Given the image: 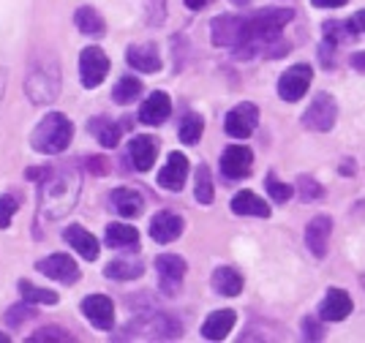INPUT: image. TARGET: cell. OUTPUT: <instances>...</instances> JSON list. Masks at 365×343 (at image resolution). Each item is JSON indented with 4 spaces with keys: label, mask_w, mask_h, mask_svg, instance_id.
I'll list each match as a JSON object with an SVG mask.
<instances>
[{
    "label": "cell",
    "mask_w": 365,
    "mask_h": 343,
    "mask_svg": "<svg viewBox=\"0 0 365 343\" xmlns=\"http://www.w3.org/2000/svg\"><path fill=\"white\" fill-rule=\"evenodd\" d=\"M351 63H354V68H357V71H363V52H357V55L351 58Z\"/></svg>",
    "instance_id": "cell-42"
},
{
    "label": "cell",
    "mask_w": 365,
    "mask_h": 343,
    "mask_svg": "<svg viewBox=\"0 0 365 343\" xmlns=\"http://www.w3.org/2000/svg\"><path fill=\"white\" fill-rule=\"evenodd\" d=\"M335 120H338V104L330 93H319L303 112V126L311 131H319V134L330 131Z\"/></svg>",
    "instance_id": "cell-4"
},
{
    "label": "cell",
    "mask_w": 365,
    "mask_h": 343,
    "mask_svg": "<svg viewBox=\"0 0 365 343\" xmlns=\"http://www.w3.org/2000/svg\"><path fill=\"white\" fill-rule=\"evenodd\" d=\"M125 63L134 68V71H142V74H158L161 71V55L153 44H137L125 49Z\"/></svg>",
    "instance_id": "cell-17"
},
{
    "label": "cell",
    "mask_w": 365,
    "mask_h": 343,
    "mask_svg": "<svg viewBox=\"0 0 365 343\" xmlns=\"http://www.w3.org/2000/svg\"><path fill=\"white\" fill-rule=\"evenodd\" d=\"M142 82H139L137 76H123V79H118V85H115V90H112V98H115V104H131V101H137L139 96H142Z\"/></svg>",
    "instance_id": "cell-29"
},
{
    "label": "cell",
    "mask_w": 365,
    "mask_h": 343,
    "mask_svg": "<svg viewBox=\"0 0 365 343\" xmlns=\"http://www.w3.org/2000/svg\"><path fill=\"white\" fill-rule=\"evenodd\" d=\"M232 213L235 215H254V218H270V205L262 202L254 191H240L232 199Z\"/></svg>",
    "instance_id": "cell-23"
},
{
    "label": "cell",
    "mask_w": 365,
    "mask_h": 343,
    "mask_svg": "<svg viewBox=\"0 0 365 343\" xmlns=\"http://www.w3.org/2000/svg\"><path fill=\"white\" fill-rule=\"evenodd\" d=\"M182 235V218L172 210H161L155 213L150 221V237L161 245H167L172 240H178Z\"/></svg>",
    "instance_id": "cell-15"
},
{
    "label": "cell",
    "mask_w": 365,
    "mask_h": 343,
    "mask_svg": "<svg viewBox=\"0 0 365 343\" xmlns=\"http://www.w3.org/2000/svg\"><path fill=\"white\" fill-rule=\"evenodd\" d=\"M74 22H76V28L82 30L85 36H93V39H101V36L107 33V22H104V16L98 14L93 6H82V9L74 14Z\"/></svg>",
    "instance_id": "cell-27"
},
{
    "label": "cell",
    "mask_w": 365,
    "mask_h": 343,
    "mask_svg": "<svg viewBox=\"0 0 365 343\" xmlns=\"http://www.w3.org/2000/svg\"><path fill=\"white\" fill-rule=\"evenodd\" d=\"M232 3H235V6H248L251 0H232Z\"/></svg>",
    "instance_id": "cell-43"
},
{
    "label": "cell",
    "mask_w": 365,
    "mask_h": 343,
    "mask_svg": "<svg viewBox=\"0 0 365 343\" xmlns=\"http://www.w3.org/2000/svg\"><path fill=\"white\" fill-rule=\"evenodd\" d=\"M19 210V202H16L11 194H3L0 196V229H9L11 226V218L14 213Z\"/></svg>",
    "instance_id": "cell-35"
},
{
    "label": "cell",
    "mask_w": 365,
    "mask_h": 343,
    "mask_svg": "<svg viewBox=\"0 0 365 343\" xmlns=\"http://www.w3.org/2000/svg\"><path fill=\"white\" fill-rule=\"evenodd\" d=\"M185 6H188L191 11H199V9H205V6H207V0H185Z\"/></svg>",
    "instance_id": "cell-41"
},
{
    "label": "cell",
    "mask_w": 365,
    "mask_h": 343,
    "mask_svg": "<svg viewBox=\"0 0 365 343\" xmlns=\"http://www.w3.org/2000/svg\"><path fill=\"white\" fill-rule=\"evenodd\" d=\"M351 314V297L344 289H327V295L319 305V316L324 322H344Z\"/></svg>",
    "instance_id": "cell-18"
},
{
    "label": "cell",
    "mask_w": 365,
    "mask_h": 343,
    "mask_svg": "<svg viewBox=\"0 0 365 343\" xmlns=\"http://www.w3.org/2000/svg\"><path fill=\"white\" fill-rule=\"evenodd\" d=\"M199 205H213V175H210V166L199 164L197 166V188H194Z\"/></svg>",
    "instance_id": "cell-32"
},
{
    "label": "cell",
    "mask_w": 365,
    "mask_h": 343,
    "mask_svg": "<svg viewBox=\"0 0 365 343\" xmlns=\"http://www.w3.org/2000/svg\"><path fill=\"white\" fill-rule=\"evenodd\" d=\"M264 188H267L270 199H273V202H281V205H284V202H289L292 194H294V188H292L289 183H281L273 172H270V175H267V180H264Z\"/></svg>",
    "instance_id": "cell-33"
},
{
    "label": "cell",
    "mask_w": 365,
    "mask_h": 343,
    "mask_svg": "<svg viewBox=\"0 0 365 343\" xmlns=\"http://www.w3.org/2000/svg\"><path fill=\"white\" fill-rule=\"evenodd\" d=\"M63 240L74 248L76 254L82 256V259H88V262H93V259H98V240L93 237L88 229H82L79 224H71L66 226V232H63Z\"/></svg>",
    "instance_id": "cell-20"
},
{
    "label": "cell",
    "mask_w": 365,
    "mask_h": 343,
    "mask_svg": "<svg viewBox=\"0 0 365 343\" xmlns=\"http://www.w3.org/2000/svg\"><path fill=\"white\" fill-rule=\"evenodd\" d=\"M333 235V218L330 215H317L311 224L305 226V245L311 248V254L322 259L327 256V242Z\"/></svg>",
    "instance_id": "cell-14"
},
{
    "label": "cell",
    "mask_w": 365,
    "mask_h": 343,
    "mask_svg": "<svg viewBox=\"0 0 365 343\" xmlns=\"http://www.w3.org/2000/svg\"><path fill=\"white\" fill-rule=\"evenodd\" d=\"M31 316H36V311H33L31 302H25V305H14V308H9L6 311V322L11 324V327H19L22 322H28Z\"/></svg>",
    "instance_id": "cell-36"
},
{
    "label": "cell",
    "mask_w": 365,
    "mask_h": 343,
    "mask_svg": "<svg viewBox=\"0 0 365 343\" xmlns=\"http://www.w3.org/2000/svg\"><path fill=\"white\" fill-rule=\"evenodd\" d=\"M11 341V338H9V335H0V343H9Z\"/></svg>",
    "instance_id": "cell-44"
},
{
    "label": "cell",
    "mask_w": 365,
    "mask_h": 343,
    "mask_svg": "<svg viewBox=\"0 0 365 343\" xmlns=\"http://www.w3.org/2000/svg\"><path fill=\"white\" fill-rule=\"evenodd\" d=\"M202 131H205V120H202V115H197V112H188V115L180 120V128H178L182 145H197L199 139H202Z\"/></svg>",
    "instance_id": "cell-30"
},
{
    "label": "cell",
    "mask_w": 365,
    "mask_h": 343,
    "mask_svg": "<svg viewBox=\"0 0 365 343\" xmlns=\"http://www.w3.org/2000/svg\"><path fill=\"white\" fill-rule=\"evenodd\" d=\"M158 155V142L153 136H134L128 145V158L137 172H150Z\"/></svg>",
    "instance_id": "cell-19"
},
{
    "label": "cell",
    "mask_w": 365,
    "mask_h": 343,
    "mask_svg": "<svg viewBox=\"0 0 365 343\" xmlns=\"http://www.w3.org/2000/svg\"><path fill=\"white\" fill-rule=\"evenodd\" d=\"M123 332H145V338H180V324L172 319V316H142L134 324L123 329Z\"/></svg>",
    "instance_id": "cell-8"
},
{
    "label": "cell",
    "mask_w": 365,
    "mask_h": 343,
    "mask_svg": "<svg viewBox=\"0 0 365 343\" xmlns=\"http://www.w3.org/2000/svg\"><path fill=\"white\" fill-rule=\"evenodd\" d=\"M36 267H38V272H44L46 278H52V281H58V284H76V281H79V267H76L74 259L66 254L46 256Z\"/></svg>",
    "instance_id": "cell-10"
},
{
    "label": "cell",
    "mask_w": 365,
    "mask_h": 343,
    "mask_svg": "<svg viewBox=\"0 0 365 343\" xmlns=\"http://www.w3.org/2000/svg\"><path fill=\"white\" fill-rule=\"evenodd\" d=\"M109 202H112V208L118 210L123 218H137L139 213L145 210V196L134 191V188H115L109 194Z\"/></svg>",
    "instance_id": "cell-22"
},
{
    "label": "cell",
    "mask_w": 365,
    "mask_h": 343,
    "mask_svg": "<svg viewBox=\"0 0 365 343\" xmlns=\"http://www.w3.org/2000/svg\"><path fill=\"white\" fill-rule=\"evenodd\" d=\"M82 314L96 329H112L115 324V305L104 295H91L82 300Z\"/></svg>",
    "instance_id": "cell-12"
},
{
    "label": "cell",
    "mask_w": 365,
    "mask_h": 343,
    "mask_svg": "<svg viewBox=\"0 0 365 343\" xmlns=\"http://www.w3.org/2000/svg\"><path fill=\"white\" fill-rule=\"evenodd\" d=\"M317 9H341V6H346L349 0H311Z\"/></svg>",
    "instance_id": "cell-40"
},
{
    "label": "cell",
    "mask_w": 365,
    "mask_h": 343,
    "mask_svg": "<svg viewBox=\"0 0 365 343\" xmlns=\"http://www.w3.org/2000/svg\"><path fill=\"white\" fill-rule=\"evenodd\" d=\"M109 74V58L101 46H88L79 55V79L88 90L98 88Z\"/></svg>",
    "instance_id": "cell-5"
},
{
    "label": "cell",
    "mask_w": 365,
    "mask_h": 343,
    "mask_svg": "<svg viewBox=\"0 0 365 343\" xmlns=\"http://www.w3.org/2000/svg\"><path fill=\"white\" fill-rule=\"evenodd\" d=\"M169 115H172V101L164 90H155L153 96L145 98V104L139 106V120L145 126H161L169 120Z\"/></svg>",
    "instance_id": "cell-16"
},
{
    "label": "cell",
    "mask_w": 365,
    "mask_h": 343,
    "mask_svg": "<svg viewBox=\"0 0 365 343\" xmlns=\"http://www.w3.org/2000/svg\"><path fill=\"white\" fill-rule=\"evenodd\" d=\"M145 9H148V22L158 28L167 16V0H145Z\"/></svg>",
    "instance_id": "cell-38"
},
{
    "label": "cell",
    "mask_w": 365,
    "mask_h": 343,
    "mask_svg": "<svg viewBox=\"0 0 365 343\" xmlns=\"http://www.w3.org/2000/svg\"><path fill=\"white\" fill-rule=\"evenodd\" d=\"M71 139H74V123L66 118L63 112H49L33 128L31 145L36 153L58 155V153H63V150L71 145Z\"/></svg>",
    "instance_id": "cell-3"
},
{
    "label": "cell",
    "mask_w": 365,
    "mask_h": 343,
    "mask_svg": "<svg viewBox=\"0 0 365 343\" xmlns=\"http://www.w3.org/2000/svg\"><path fill=\"white\" fill-rule=\"evenodd\" d=\"M107 245L118 251H139V232L128 224H109Z\"/></svg>",
    "instance_id": "cell-25"
},
{
    "label": "cell",
    "mask_w": 365,
    "mask_h": 343,
    "mask_svg": "<svg viewBox=\"0 0 365 343\" xmlns=\"http://www.w3.org/2000/svg\"><path fill=\"white\" fill-rule=\"evenodd\" d=\"M297 191H300V196H303V202H317V199H322L324 196V188H322L319 183L314 178H297Z\"/></svg>",
    "instance_id": "cell-34"
},
{
    "label": "cell",
    "mask_w": 365,
    "mask_h": 343,
    "mask_svg": "<svg viewBox=\"0 0 365 343\" xmlns=\"http://www.w3.org/2000/svg\"><path fill=\"white\" fill-rule=\"evenodd\" d=\"M82 191V175L74 166L66 169H49L41 178L38 191V218L44 221H61L76 208V199Z\"/></svg>",
    "instance_id": "cell-1"
},
{
    "label": "cell",
    "mask_w": 365,
    "mask_h": 343,
    "mask_svg": "<svg viewBox=\"0 0 365 343\" xmlns=\"http://www.w3.org/2000/svg\"><path fill=\"white\" fill-rule=\"evenodd\" d=\"M107 278H115V281H134L145 272V265L142 262H131V259H115L107 265Z\"/></svg>",
    "instance_id": "cell-28"
},
{
    "label": "cell",
    "mask_w": 365,
    "mask_h": 343,
    "mask_svg": "<svg viewBox=\"0 0 365 343\" xmlns=\"http://www.w3.org/2000/svg\"><path fill=\"white\" fill-rule=\"evenodd\" d=\"M257 126H259V109L251 101H243V104L235 106L227 115V123H224L227 134L235 136V139H248V136L257 131Z\"/></svg>",
    "instance_id": "cell-7"
},
{
    "label": "cell",
    "mask_w": 365,
    "mask_h": 343,
    "mask_svg": "<svg viewBox=\"0 0 365 343\" xmlns=\"http://www.w3.org/2000/svg\"><path fill=\"white\" fill-rule=\"evenodd\" d=\"M303 338H308V341H322L324 338V329L317 319H303Z\"/></svg>",
    "instance_id": "cell-39"
},
{
    "label": "cell",
    "mask_w": 365,
    "mask_h": 343,
    "mask_svg": "<svg viewBox=\"0 0 365 343\" xmlns=\"http://www.w3.org/2000/svg\"><path fill=\"white\" fill-rule=\"evenodd\" d=\"M28 98L36 106L52 104L61 93V63L52 52H41L36 55L31 63V71H28Z\"/></svg>",
    "instance_id": "cell-2"
},
{
    "label": "cell",
    "mask_w": 365,
    "mask_h": 343,
    "mask_svg": "<svg viewBox=\"0 0 365 343\" xmlns=\"http://www.w3.org/2000/svg\"><path fill=\"white\" fill-rule=\"evenodd\" d=\"M210 284L218 295H224V297H237L240 292H243V275L237 272L235 267H218L213 272V278H210Z\"/></svg>",
    "instance_id": "cell-24"
},
{
    "label": "cell",
    "mask_w": 365,
    "mask_h": 343,
    "mask_svg": "<svg viewBox=\"0 0 365 343\" xmlns=\"http://www.w3.org/2000/svg\"><path fill=\"white\" fill-rule=\"evenodd\" d=\"M155 272L161 278V289L167 295H178L182 275H185V259L178 254H161L155 259Z\"/></svg>",
    "instance_id": "cell-11"
},
{
    "label": "cell",
    "mask_w": 365,
    "mask_h": 343,
    "mask_svg": "<svg viewBox=\"0 0 365 343\" xmlns=\"http://www.w3.org/2000/svg\"><path fill=\"white\" fill-rule=\"evenodd\" d=\"M19 295H22L25 302H31V305H55L58 302L55 292L41 289V286H33L31 281H19Z\"/></svg>",
    "instance_id": "cell-31"
},
{
    "label": "cell",
    "mask_w": 365,
    "mask_h": 343,
    "mask_svg": "<svg viewBox=\"0 0 365 343\" xmlns=\"http://www.w3.org/2000/svg\"><path fill=\"white\" fill-rule=\"evenodd\" d=\"M88 128H91V134L98 139V145L101 148H118L120 145V136H123V131H120V126L118 123H112L109 118H93L91 123H88Z\"/></svg>",
    "instance_id": "cell-26"
},
{
    "label": "cell",
    "mask_w": 365,
    "mask_h": 343,
    "mask_svg": "<svg viewBox=\"0 0 365 343\" xmlns=\"http://www.w3.org/2000/svg\"><path fill=\"white\" fill-rule=\"evenodd\" d=\"M235 322H237V314L232 311V308H221V311H215L205 319V324H202V335L207 338V341H224L232 327H235Z\"/></svg>",
    "instance_id": "cell-21"
},
{
    "label": "cell",
    "mask_w": 365,
    "mask_h": 343,
    "mask_svg": "<svg viewBox=\"0 0 365 343\" xmlns=\"http://www.w3.org/2000/svg\"><path fill=\"white\" fill-rule=\"evenodd\" d=\"M311 79H314V71H311V66H305V63H297V66H292L287 68L281 79H278V96L284 98V101H300L308 88H311Z\"/></svg>",
    "instance_id": "cell-6"
},
{
    "label": "cell",
    "mask_w": 365,
    "mask_h": 343,
    "mask_svg": "<svg viewBox=\"0 0 365 343\" xmlns=\"http://www.w3.org/2000/svg\"><path fill=\"white\" fill-rule=\"evenodd\" d=\"M188 178V158L182 153H169L167 164L158 172V185L164 191H182Z\"/></svg>",
    "instance_id": "cell-13"
},
{
    "label": "cell",
    "mask_w": 365,
    "mask_h": 343,
    "mask_svg": "<svg viewBox=\"0 0 365 343\" xmlns=\"http://www.w3.org/2000/svg\"><path fill=\"white\" fill-rule=\"evenodd\" d=\"M28 341H31V343H41V341H71V335H68L66 329H61V327H41L38 332H33Z\"/></svg>",
    "instance_id": "cell-37"
},
{
    "label": "cell",
    "mask_w": 365,
    "mask_h": 343,
    "mask_svg": "<svg viewBox=\"0 0 365 343\" xmlns=\"http://www.w3.org/2000/svg\"><path fill=\"white\" fill-rule=\"evenodd\" d=\"M251 166H254V153L245 148V145H229L221 153V175L227 180L248 178Z\"/></svg>",
    "instance_id": "cell-9"
}]
</instances>
